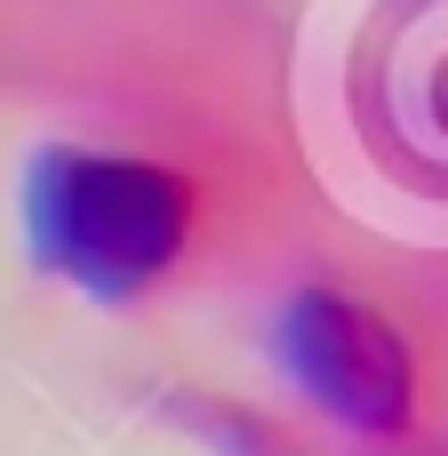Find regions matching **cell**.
I'll return each instance as SVG.
<instances>
[{"mask_svg":"<svg viewBox=\"0 0 448 456\" xmlns=\"http://www.w3.org/2000/svg\"><path fill=\"white\" fill-rule=\"evenodd\" d=\"M24 240L40 273L104 305H128L176 273L192 240V184L136 152L48 144L24 168Z\"/></svg>","mask_w":448,"mask_h":456,"instance_id":"1","label":"cell"},{"mask_svg":"<svg viewBox=\"0 0 448 456\" xmlns=\"http://www.w3.org/2000/svg\"><path fill=\"white\" fill-rule=\"evenodd\" d=\"M273 353H281L289 385L353 433H401L417 417V361H409L401 329L345 289H297L281 305Z\"/></svg>","mask_w":448,"mask_h":456,"instance_id":"2","label":"cell"}]
</instances>
